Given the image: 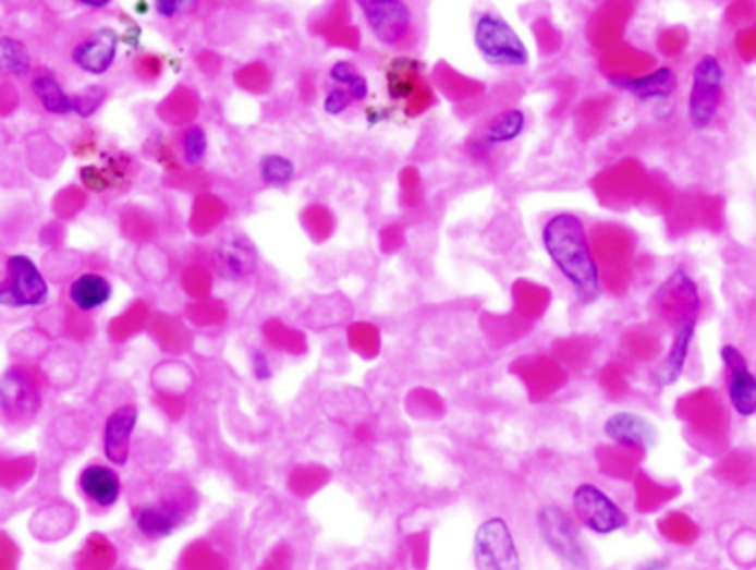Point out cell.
<instances>
[{
  "mask_svg": "<svg viewBox=\"0 0 756 570\" xmlns=\"http://www.w3.org/2000/svg\"><path fill=\"white\" fill-rule=\"evenodd\" d=\"M258 175L265 186L284 189L295 180V162L282 154H265L258 160Z\"/></svg>",
  "mask_w": 756,
  "mask_h": 570,
  "instance_id": "obj_23",
  "label": "cell"
},
{
  "mask_svg": "<svg viewBox=\"0 0 756 570\" xmlns=\"http://www.w3.org/2000/svg\"><path fill=\"white\" fill-rule=\"evenodd\" d=\"M699 311H690L679 318L674 336H672V344H670L663 362L659 364V368L653 375V383L659 389L672 387L676 379L683 375L690 351H692V342H695V333H697V325H699Z\"/></svg>",
  "mask_w": 756,
  "mask_h": 570,
  "instance_id": "obj_12",
  "label": "cell"
},
{
  "mask_svg": "<svg viewBox=\"0 0 756 570\" xmlns=\"http://www.w3.org/2000/svg\"><path fill=\"white\" fill-rule=\"evenodd\" d=\"M603 435L612 445L635 449L642 453L655 451L661 439L657 424L637 411H617L608 415L603 422Z\"/></svg>",
  "mask_w": 756,
  "mask_h": 570,
  "instance_id": "obj_11",
  "label": "cell"
},
{
  "mask_svg": "<svg viewBox=\"0 0 756 570\" xmlns=\"http://www.w3.org/2000/svg\"><path fill=\"white\" fill-rule=\"evenodd\" d=\"M254 366H256V373L260 379H267L271 375V368H269V360L265 357V353H256L254 357Z\"/></svg>",
  "mask_w": 756,
  "mask_h": 570,
  "instance_id": "obj_27",
  "label": "cell"
},
{
  "mask_svg": "<svg viewBox=\"0 0 756 570\" xmlns=\"http://www.w3.org/2000/svg\"><path fill=\"white\" fill-rule=\"evenodd\" d=\"M32 94L51 116L74 113V96L65 92V87L60 85V81L51 72H40L38 76H34Z\"/></svg>",
  "mask_w": 756,
  "mask_h": 570,
  "instance_id": "obj_18",
  "label": "cell"
},
{
  "mask_svg": "<svg viewBox=\"0 0 756 570\" xmlns=\"http://www.w3.org/2000/svg\"><path fill=\"white\" fill-rule=\"evenodd\" d=\"M32 70H34V62H32V53L27 45L12 36L0 38V74L25 78L32 74Z\"/></svg>",
  "mask_w": 756,
  "mask_h": 570,
  "instance_id": "obj_21",
  "label": "cell"
},
{
  "mask_svg": "<svg viewBox=\"0 0 756 570\" xmlns=\"http://www.w3.org/2000/svg\"><path fill=\"white\" fill-rule=\"evenodd\" d=\"M120 36L111 27H100L72 49V62L87 76H105L118 58Z\"/></svg>",
  "mask_w": 756,
  "mask_h": 570,
  "instance_id": "obj_13",
  "label": "cell"
},
{
  "mask_svg": "<svg viewBox=\"0 0 756 570\" xmlns=\"http://www.w3.org/2000/svg\"><path fill=\"white\" fill-rule=\"evenodd\" d=\"M49 298V284L36 263L27 256H10L8 274L0 282V306L29 308L40 306Z\"/></svg>",
  "mask_w": 756,
  "mask_h": 570,
  "instance_id": "obj_8",
  "label": "cell"
},
{
  "mask_svg": "<svg viewBox=\"0 0 756 570\" xmlns=\"http://www.w3.org/2000/svg\"><path fill=\"white\" fill-rule=\"evenodd\" d=\"M526 132V113L522 109H507L497 113L481 134L486 147H503L520 141Z\"/></svg>",
  "mask_w": 756,
  "mask_h": 570,
  "instance_id": "obj_20",
  "label": "cell"
},
{
  "mask_svg": "<svg viewBox=\"0 0 756 570\" xmlns=\"http://www.w3.org/2000/svg\"><path fill=\"white\" fill-rule=\"evenodd\" d=\"M329 78L336 83V87L344 89L353 98V102H362L370 94L366 76L349 60L333 62L331 70H329Z\"/></svg>",
  "mask_w": 756,
  "mask_h": 570,
  "instance_id": "obj_22",
  "label": "cell"
},
{
  "mask_svg": "<svg viewBox=\"0 0 756 570\" xmlns=\"http://www.w3.org/2000/svg\"><path fill=\"white\" fill-rule=\"evenodd\" d=\"M180 149H182V160L188 167H198L205 162L207 151H209V136L200 124H192L188 130L182 132Z\"/></svg>",
  "mask_w": 756,
  "mask_h": 570,
  "instance_id": "obj_24",
  "label": "cell"
},
{
  "mask_svg": "<svg viewBox=\"0 0 756 570\" xmlns=\"http://www.w3.org/2000/svg\"><path fill=\"white\" fill-rule=\"evenodd\" d=\"M81 490L83 495L100 506V509H111V506L118 501L120 497V477L115 475V471H111L109 466L102 464H92L81 473Z\"/></svg>",
  "mask_w": 756,
  "mask_h": 570,
  "instance_id": "obj_17",
  "label": "cell"
},
{
  "mask_svg": "<svg viewBox=\"0 0 756 570\" xmlns=\"http://www.w3.org/2000/svg\"><path fill=\"white\" fill-rule=\"evenodd\" d=\"M368 32L382 45H400L413 27V12L406 0H353Z\"/></svg>",
  "mask_w": 756,
  "mask_h": 570,
  "instance_id": "obj_9",
  "label": "cell"
},
{
  "mask_svg": "<svg viewBox=\"0 0 756 570\" xmlns=\"http://www.w3.org/2000/svg\"><path fill=\"white\" fill-rule=\"evenodd\" d=\"M473 563L475 570H524L515 533L507 520L495 516L477 526Z\"/></svg>",
  "mask_w": 756,
  "mask_h": 570,
  "instance_id": "obj_7",
  "label": "cell"
},
{
  "mask_svg": "<svg viewBox=\"0 0 756 570\" xmlns=\"http://www.w3.org/2000/svg\"><path fill=\"white\" fill-rule=\"evenodd\" d=\"M725 68L715 53H704L692 68L687 94V122L692 130L706 132L715 124L723 105Z\"/></svg>",
  "mask_w": 756,
  "mask_h": 570,
  "instance_id": "obj_5",
  "label": "cell"
},
{
  "mask_svg": "<svg viewBox=\"0 0 756 570\" xmlns=\"http://www.w3.org/2000/svg\"><path fill=\"white\" fill-rule=\"evenodd\" d=\"M473 45L479 58L497 70H524L531 49L520 32L497 12H479L473 21Z\"/></svg>",
  "mask_w": 756,
  "mask_h": 570,
  "instance_id": "obj_3",
  "label": "cell"
},
{
  "mask_svg": "<svg viewBox=\"0 0 756 570\" xmlns=\"http://www.w3.org/2000/svg\"><path fill=\"white\" fill-rule=\"evenodd\" d=\"M571 513L593 535L608 537L630 524L627 513L597 484L582 482L571 495Z\"/></svg>",
  "mask_w": 756,
  "mask_h": 570,
  "instance_id": "obj_6",
  "label": "cell"
},
{
  "mask_svg": "<svg viewBox=\"0 0 756 570\" xmlns=\"http://www.w3.org/2000/svg\"><path fill=\"white\" fill-rule=\"evenodd\" d=\"M218 265L231 280H244L258 267V251L246 238H231L218 251Z\"/></svg>",
  "mask_w": 756,
  "mask_h": 570,
  "instance_id": "obj_16",
  "label": "cell"
},
{
  "mask_svg": "<svg viewBox=\"0 0 756 570\" xmlns=\"http://www.w3.org/2000/svg\"><path fill=\"white\" fill-rule=\"evenodd\" d=\"M76 3L87 8V10H105L113 3V0H76Z\"/></svg>",
  "mask_w": 756,
  "mask_h": 570,
  "instance_id": "obj_28",
  "label": "cell"
},
{
  "mask_svg": "<svg viewBox=\"0 0 756 570\" xmlns=\"http://www.w3.org/2000/svg\"><path fill=\"white\" fill-rule=\"evenodd\" d=\"M541 246L582 304H595L601 298V271L593 256L586 225L577 214L559 211L550 216L541 227Z\"/></svg>",
  "mask_w": 756,
  "mask_h": 570,
  "instance_id": "obj_1",
  "label": "cell"
},
{
  "mask_svg": "<svg viewBox=\"0 0 756 570\" xmlns=\"http://www.w3.org/2000/svg\"><path fill=\"white\" fill-rule=\"evenodd\" d=\"M111 282L98 274H83L70 284L72 304L85 313L105 306L111 300Z\"/></svg>",
  "mask_w": 756,
  "mask_h": 570,
  "instance_id": "obj_19",
  "label": "cell"
},
{
  "mask_svg": "<svg viewBox=\"0 0 756 570\" xmlns=\"http://www.w3.org/2000/svg\"><path fill=\"white\" fill-rule=\"evenodd\" d=\"M719 353L728 377V400L734 413L747 420L756 413V375L739 347L723 344Z\"/></svg>",
  "mask_w": 756,
  "mask_h": 570,
  "instance_id": "obj_10",
  "label": "cell"
},
{
  "mask_svg": "<svg viewBox=\"0 0 756 570\" xmlns=\"http://www.w3.org/2000/svg\"><path fill=\"white\" fill-rule=\"evenodd\" d=\"M537 533L559 561L573 570H588L590 553L571 509L561 504H544L537 511Z\"/></svg>",
  "mask_w": 756,
  "mask_h": 570,
  "instance_id": "obj_4",
  "label": "cell"
},
{
  "mask_svg": "<svg viewBox=\"0 0 756 570\" xmlns=\"http://www.w3.org/2000/svg\"><path fill=\"white\" fill-rule=\"evenodd\" d=\"M617 87L635 96L637 100L653 102V100H670L679 89V76L670 65H661L650 74L621 78L617 81Z\"/></svg>",
  "mask_w": 756,
  "mask_h": 570,
  "instance_id": "obj_15",
  "label": "cell"
},
{
  "mask_svg": "<svg viewBox=\"0 0 756 570\" xmlns=\"http://www.w3.org/2000/svg\"><path fill=\"white\" fill-rule=\"evenodd\" d=\"M120 570H132V568H120Z\"/></svg>",
  "mask_w": 756,
  "mask_h": 570,
  "instance_id": "obj_29",
  "label": "cell"
},
{
  "mask_svg": "<svg viewBox=\"0 0 756 570\" xmlns=\"http://www.w3.org/2000/svg\"><path fill=\"white\" fill-rule=\"evenodd\" d=\"M351 105H353V98H351L344 89H340V87L329 89L327 96H325V111H327L329 116H340V113H344Z\"/></svg>",
  "mask_w": 756,
  "mask_h": 570,
  "instance_id": "obj_25",
  "label": "cell"
},
{
  "mask_svg": "<svg viewBox=\"0 0 756 570\" xmlns=\"http://www.w3.org/2000/svg\"><path fill=\"white\" fill-rule=\"evenodd\" d=\"M136 424H138V409L132 404H124L109 415L105 424V456L111 464L115 466L127 464Z\"/></svg>",
  "mask_w": 756,
  "mask_h": 570,
  "instance_id": "obj_14",
  "label": "cell"
},
{
  "mask_svg": "<svg viewBox=\"0 0 756 570\" xmlns=\"http://www.w3.org/2000/svg\"><path fill=\"white\" fill-rule=\"evenodd\" d=\"M188 5H192V0H154L156 14L164 21H173L182 16L188 10Z\"/></svg>",
  "mask_w": 756,
  "mask_h": 570,
  "instance_id": "obj_26",
  "label": "cell"
},
{
  "mask_svg": "<svg viewBox=\"0 0 756 570\" xmlns=\"http://www.w3.org/2000/svg\"><path fill=\"white\" fill-rule=\"evenodd\" d=\"M198 509L196 488L178 475L162 477L149 499L134 506V522L147 539H162L175 533Z\"/></svg>",
  "mask_w": 756,
  "mask_h": 570,
  "instance_id": "obj_2",
  "label": "cell"
}]
</instances>
